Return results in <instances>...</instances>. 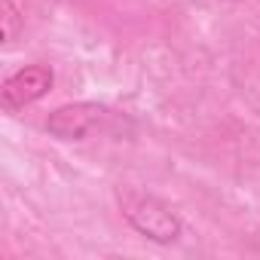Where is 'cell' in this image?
Wrapping results in <instances>:
<instances>
[{"mask_svg":"<svg viewBox=\"0 0 260 260\" xmlns=\"http://www.w3.org/2000/svg\"><path fill=\"white\" fill-rule=\"evenodd\" d=\"M122 116L98 101H74L61 104L46 116V132L58 141H89L95 135L116 132Z\"/></svg>","mask_w":260,"mask_h":260,"instance_id":"cell-2","label":"cell"},{"mask_svg":"<svg viewBox=\"0 0 260 260\" xmlns=\"http://www.w3.org/2000/svg\"><path fill=\"white\" fill-rule=\"evenodd\" d=\"M55 77L46 64H25L16 74H10L4 80V89H0V98H4V107L10 110H22L34 101H40L49 89H52Z\"/></svg>","mask_w":260,"mask_h":260,"instance_id":"cell-3","label":"cell"},{"mask_svg":"<svg viewBox=\"0 0 260 260\" xmlns=\"http://www.w3.org/2000/svg\"><path fill=\"white\" fill-rule=\"evenodd\" d=\"M116 202H119V211L128 220V226L141 233L144 239H150L156 245H172L181 239V230H184L181 217L159 196L138 190V187H116Z\"/></svg>","mask_w":260,"mask_h":260,"instance_id":"cell-1","label":"cell"},{"mask_svg":"<svg viewBox=\"0 0 260 260\" xmlns=\"http://www.w3.org/2000/svg\"><path fill=\"white\" fill-rule=\"evenodd\" d=\"M22 25H25V19H22V13L16 10L13 0H0V34H4V43H7V46L16 43Z\"/></svg>","mask_w":260,"mask_h":260,"instance_id":"cell-4","label":"cell"}]
</instances>
